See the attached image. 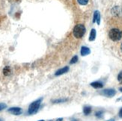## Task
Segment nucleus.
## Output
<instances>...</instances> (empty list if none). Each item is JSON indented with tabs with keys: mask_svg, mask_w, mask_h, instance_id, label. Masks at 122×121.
<instances>
[{
	"mask_svg": "<svg viewBox=\"0 0 122 121\" xmlns=\"http://www.w3.org/2000/svg\"><path fill=\"white\" fill-rule=\"evenodd\" d=\"M71 121H78V120H75V119H73V120H72Z\"/></svg>",
	"mask_w": 122,
	"mask_h": 121,
	"instance_id": "nucleus-24",
	"label": "nucleus"
},
{
	"mask_svg": "<svg viewBox=\"0 0 122 121\" xmlns=\"http://www.w3.org/2000/svg\"><path fill=\"white\" fill-rule=\"evenodd\" d=\"M121 52H122V44H121Z\"/></svg>",
	"mask_w": 122,
	"mask_h": 121,
	"instance_id": "nucleus-25",
	"label": "nucleus"
},
{
	"mask_svg": "<svg viewBox=\"0 0 122 121\" xmlns=\"http://www.w3.org/2000/svg\"><path fill=\"white\" fill-rule=\"evenodd\" d=\"M0 121H3L2 120H1V119H0Z\"/></svg>",
	"mask_w": 122,
	"mask_h": 121,
	"instance_id": "nucleus-27",
	"label": "nucleus"
},
{
	"mask_svg": "<svg viewBox=\"0 0 122 121\" xmlns=\"http://www.w3.org/2000/svg\"><path fill=\"white\" fill-rule=\"evenodd\" d=\"M118 81L119 82L120 84L122 85V71L119 73V74L118 75Z\"/></svg>",
	"mask_w": 122,
	"mask_h": 121,
	"instance_id": "nucleus-17",
	"label": "nucleus"
},
{
	"mask_svg": "<svg viewBox=\"0 0 122 121\" xmlns=\"http://www.w3.org/2000/svg\"><path fill=\"white\" fill-rule=\"evenodd\" d=\"M100 93H101L102 95L107 97H113L116 94V91L115 90V89H112V88L105 89V90H103L100 92Z\"/></svg>",
	"mask_w": 122,
	"mask_h": 121,
	"instance_id": "nucleus-4",
	"label": "nucleus"
},
{
	"mask_svg": "<svg viewBox=\"0 0 122 121\" xmlns=\"http://www.w3.org/2000/svg\"><path fill=\"white\" fill-rule=\"evenodd\" d=\"M118 116H119L120 118H122V108L120 109V111L118 112Z\"/></svg>",
	"mask_w": 122,
	"mask_h": 121,
	"instance_id": "nucleus-19",
	"label": "nucleus"
},
{
	"mask_svg": "<svg viewBox=\"0 0 122 121\" xmlns=\"http://www.w3.org/2000/svg\"><path fill=\"white\" fill-rule=\"evenodd\" d=\"M96 38V30L94 29H92L91 31V33H90V36H89V40L90 41H94Z\"/></svg>",
	"mask_w": 122,
	"mask_h": 121,
	"instance_id": "nucleus-11",
	"label": "nucleus"
},
{
	"mask_svg": "<svg viewBox=\"0 0 122 121\" xmlns=\"http://www.w3.org/2000/svg\"><path fill=\"white\" fill-rule=\"evenodd\" d=\"M77 61H78V56L75 55V56H73V57L72 58V59H71V61H70V64H75V63H76Z\"/></svg>",
	"mask_w": 122,
	"mask_h": 121,
	"instance_id": "nucleus-14",
	"label": "nucleus"
},
{
	"mask_svg": "<svg viewBox=\"0 0 122 121\" xmlns=\"http://www.w3.org/2000/svg\"><path fill=\"white\" fill-rule=\"evenodd\" d=\"M7 108V105L5 103H0V111H2V110H4L5 108Z\"/></svg>",
	"mask_w": 122,
	"mask_h": 121,
	"instance_id": "nucleus-18",
	"label": "nucleus"
},
{
	"mask_svg": "<svg viewBox=\"0 0 122 121\" xmlns=\"http://www.w3.org/2000/svg\"><path fill=\"white\" fill-rule=\"evenodd\" d=\"M119 91H120L121 92H122V87H120V88H119Z\"/></svg>",
	"mask_w": 122,
	"mask_h": 121,
	"instance_id": "nucleus-22",
	"label": "nucleus"
},
{
	"mask_svg": "<svg viewBox=\"0 0 122 121\" xmlns=\"http://www.w3.org/2000/svg\"><path fill=\"white\" fill-rule=\"evenodd\" d=\"M91 86L93 87L94 88H96V89H100V88H102L103 87V84L101 82H94L91 83Z\"/></svg>",
	"mask_w": 122,
	"mask_h": 121,
	"instance_id": "nucleus-9",
	"label": "nucleus"
},
{
	"mask_svg": "<svg viewBox=\"0 0 122 121\" xmlns=\"http://www.w3.org/2000/svg\"><path fill=\"white\" fill-rule=\"evenodd\" d=\"M97 22L98 25L100 23V14L98 10H96L94 14V19H93V23Z\"/></svg>",
	"mask_w": 122,
	"mask_h": 121,
	"instance_id": "nucleus-7",
	"label": "nucleus"
},
{
	"mask_svg": "<svg viewBox=\"0 0 122 121\" xmlns=\"http://www.w3.org/2000/svg\"><path fill=\"white\" fill-rule=\"evenodd\" d=\"M77 2L79 5H86L88 4V0H77Z\"/></svg>",
	"mask_w": 122,
	"mask_h": 121,
	"instance_id": "nucleus-15",
	"label": "nucleus"
},
{
	"mask_svg": "<svg viewBox=\"0 0 122 121\" xmlns=\"http://www.w3.org/2000/svg\"><path fill=\"white\" fill-rule=\"evenodd\" d=\"M68 100L67 99H55V100L52 101L53 103H62V102H67Z\"/></svg>",
	"mask_w": 122,
	"mask_h": 121,
	"instance_id": "nucleus-13",
	"label": "nucleus"
},
{
	"mask_svg": "<svg viewBox=\"0 0 122 121\" xmlns=\"http://www.w3.org/2000/svg\"><path fill=\"white\" fill-rule=\"evenodd\" d=\"M109 37L113 41H118L122 38V31L118 29H112L109 31Z\"/></svg>",
	"mask_w": 122,
	"mask_h": 121,
	"instance_id": "nucleus-3",
	"label": "nucleus"
},
{
	"mask_svg": "<svg viewBox=\"0 0 122 121\" xmlns=\"http://www.w3.org/2000/svg\"><path fill=\"white\" fill-rule=\"evenodd\" d=\"M38 121H44V120H38Z\"/></svg>",
	"mask_w": 122,
	"mask_h": 121,
	"instance_id": "nucleus-26",
	"label": "nucleus"
},
{
	"mask_svg": "<svg viewBox=\"0 0 122 121\" xmlns=\"http://www.w3.org/2000/svg\"><path fill=\"white\" fill-rule=\"evenodd\" d=\"M108 121H115V120H114V119H111V120H108Z\"/></svg>",
	"mask_w": 122,
	"mask_h": 121,
	"instance_id": "nucleus-23",
	"label": "nucleus"
},
{
	"mask_svg": "<svg viewBox=\"0 0 122 121\" xmlns=\"http://www.w3.org/2000/svg\"><path fill=\"white\" fill-rule=\"evenodd\" d=\"M92 112V108L90 106H85L83 108V113L85 115H88Z\"/></svg>",
	"mask_w": 122,
	"mask_h": 121,
	"instance_id": "nucleus-12",
	"label": "nucleus"
},
{
	"mask_svg": "<svg viewBox=\"0 0 122 121\" xmlns=\"http://www.w3.org/2000/svg\"><path fill=\"white\" fill-rule=\"evenodd\" d=\"M42 100H43V98H40L38 99H37V100L34 101L33 102H31L28 109V114L31 115L38 112L40 108L41 104L42 102Z\"/></svg>",
	"mask_w": 122,
	"mask_h": 121,
	"instance_id": "nucleus-1",
	"label": "nucleus"
},
{
	"mask_svg": "<svg viewBox=\"0 0 122 121\" xmlns=\"http://www.w3.org/2000/svg\"><path fill=\"white\" fill-rule=\"evenodd\" d=\"M95 116H96L97 118H102L103 117V111H97L95 114Z\"/></svg>",
	"mask_w": 122,
	"mask_h": 121,
	"instance_id": "nucleus-16",
	"label": "nucleus"
},
{
	"mask_svg": "<svg viewBox=\"0 0 122 121\" xmlns=\"http://www.w3.org/2000/svg\"><path fill=\"white\" fill-rule=\"evenodd\" d=\"M3 74L5 76H8L11 74V69H10V67L9 66L5 67V68L3 69Z\"/></svg>",
	"mask_w": 122,
	"mask_h": 121,
	"instance_id": "nucleus-10",
	"label": "nucleus"
},
{
	"mask_svg": "<svg viewBox=\"0 0 122 121\" xmlns=\"http://www.w3.org/2000/svg\"><path fill=\"white\" fill-rule=\"evenodd\" d=\"M8 112L10 113L11 114H14V115H20L23 114V110L22 108H20L19 107H12V108H10L8 109Z\"/></svg>",
	"mask_w": 122,
	"mask_h": 121,
	"instance_id": "nucleus-5",
	"label": "nucleus"
},
{
	"mask_svg": "<svg viewBox=\"0 0 122 121\" xmlns=\"http://www.w3.org/2000/svg\"><path fill=\"white\" fill-rule=\"evenodd\" d=\"M117 102H119V101H122V97H120V98H118V99H117V100H116Z\"/></svg>",
	"mask_w": 122,
	"mask_h": 121,
	"instance_id": "nucleus-20",
	"label": "nucleus"
},
{
	"mask_svg": "<svg viewBox=\"0 0 122 121\" xmlns=\"http://www.w3.org/2000/svg\"><path fill=\"white\" fill-rule=\"evenodd\" d=\"M56 121H63V118H59V119H57Z\"/></svg>",
	"mask_w": 122,
	"mask_h": 121,
	"instance_id": "nucleus-21",
	"label": "nucleus"
},
{
	"mask_svg": "<svg viewBox=\"0 0 122 121\" xmlns=\"http://www.w3.org/2000/svg\"><path fill=\"white\" fill-rule=\"evenodd\" d=\"M69 71V67H64L63 68H61L59 70H57L55 73V76H59L61 75L65 74V73H67Z\"/></svg>",
	"mask_w": 122,
	"mask_h": 121,
	"instance_id": "nucleus-6",
	"label": "nucleus"
},
{
	"mask_svg": "<svg viewBox=\"0 0 122 121\" xmlns=\"http://www.w3.org/2000/svg\"><path fill=\"white\" fill-rule=\"evenodd\" d=\"M90 49L88 48L86 46H82L81 48V51H80V53H81V55L82 56H86V55H88V54H90Z\"/></svg>",
	"mask_w": 122,
	"mask_h": 121,
	"instance_id": "nucleus-8",
	"label": "nucleus"
},
{
	"mask_svg": "<svg viewBox=\"0 0 122 121\" xmlns=\"http://www.w3.org/2000/svg\"><path fill=\"white\" fill-rule=\"evenodd\" d=\"M73 33L75 38H81L86 33V27L82 24H78L73 28Z\"/></svg>",
	"mask_w": 122,
	"mask_h": 121,
	"instance_id": "nucleus-2",
	"label": "nucleus"
}]
</instances>
